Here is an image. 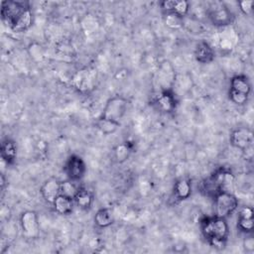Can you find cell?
<instances>
[{
	"instance_id": "obj_1",
	"label": "cell",
	"mask_w": 254,
	"mask_h": 254,
	"mask_svg": "<svg viewBox=\"0 0 254 254\" xmlns=\"http://www.w3.org/2000/svg\"><path fill=\"white\" fill-rule=\"evenodd\" d=\"M200 232L211 247L217 250L225 248L229 237V226L226 218L216 215L202 218Z\"/></svg>"
},
{
	"instance_id": "obj_2",
	"label": "cell",
	"mask_w": 254,
	"mask_h": 254,
	"mask_svg": "<svg viewBox=\"0 0 254 254\" xmlns=\"http://www.w3.org/2000/svg\"><path fill=\"white\" fill-rule=\"evenodd\" d=\"M234 181L235 177L231 171L225 168H219L203 182V190L206 194L213 197L220 191H230V188L233 186Z\"/></svg>"
},
{
	"instance_id": "obj_3",
	"label": "cell",
	"mask_w": 254,
	"mask_h": 254,
	"mask_svg": "<svg viewBox=\"0 0 254 254\" xmlns=\"http://www.w3.org/2000/svg\"><path fill=\"white\" fill-rule=\"evenodd\" d=\"M251 93V82L247 75L236 74L230 79L228 97L229 100L239 106L247 103Z\"/></svg>"
},
{
	"instance_id": "obj_4",
	"label": "cell",
	"mask_w": 254,
	"mask_h": 254,
	"mask_svg": "<svg viewBox=\"0 0 254 254\" xmlns=\"http://www.w3.org/2000/svg\"><path fill=\"white\" fill-rule=\"evenodd\" d=\"M238 198L230 191L223 190L213 196L214 215L227 218L238 208Z\"/></svg>"
},
{
	"instance_id": "obj_5",
	"label": "cell",
	"mask_w": 254,
	"mask_h": 254,
	"mask_svg": "<svg viewBox=\"0 0 254 254\" xmlns=\"http://www.w3.org/2000/svg\"><path fill=\"white\" fill-rule=\"evenodd\" d=\"M129 102L127 98L122 95H114L111 96L105 103L103 111L101 113V117L110 119L115 122H119L125 116L128 109Z\"/></svg>"
},
{
	"instance_id": "obj_6",
	"label": "cell",
	"mask_w": 254,
	"mask_h": 254,
	"mask_svg": "<svg viewBox=\"0 0 254 254\" xmlns=\"http://www.w3.org/2000/svg\"><path fill=\"white\" fill-rule=\"evenodd\" d=\"M63 171L66 177V180L78 183L85 177L87 167L84 160L80 156L71 154L66 158Z\"/></svg>"
},
{
	"instance_id": "obj_7",
	"label": "cell",
	"mask_w": 254,
	"mask_h": 254,
	"mask_svg": "<svg viewBox=\"0 0 254 254\" xmlns=\"http://www.w3.org/2000/svg\"><path fill=\"white\" fill-rule=\"evenodd\" d=\"M23 236L27 239H37L40 236V220L35 210H25L19 217Z\"/></svg>"
},
{
	"instance_id": "obj_8",
	"label": "cell",
	"mask_w": 254,
	"mask_h": 254,
	"mask_svg": "<svg viewBox=\"0 0 254 254\" xmlns=\"http://www.w3.org/2000/svg\"><path fill=\"white\" fill-rule=\"evenodd\" d=\"M210 23L215 27H226L235 21L233 12L223 3H215L207 11Z\"/></svg>"
},
{
	"instance_id": "obj_9",
	"label": "cell",
	"mask_w": 254,
	"mask_h": 254,
	"mask_svg": "<svg viewBox=\"0 0 254 254\" xmlns=\"http://www.w3.org/2000/svg\"><path fill=\"white\" fill-rule=\"evenodd\" d=\"M229 142L232 147L244 152L253 145V132L248 127H236L230 132Z\"/></svg>"
},
{
	"instance_id": "obj_10",
	"label": "cell",
	"mask_w": 254,
	"mask_h": 254,
	"mask_svg": "<svg viewBox=\"0 0 254 254\" xmlns=\"http://www.w3.org/2000/svg\"><path fill=\"white\" fill-rule=\"evenodd\" d=\"M153 104L162 112L172 113L178 106V100L172 89H163L156 94Z\"/></svg>"
},
{
	"instance_id": "obj_11",
	"label": "cell",
	"mask_w": 254,
	"mask_h": 254,
	"mask_svg": "<svg viewBox=\"0 0 254 254\" xmlns=\"http://www.w3.org/2000/svg\"><path fill=\"white\" fill-rule=\"evenodd\" d=\"M30 4L26 1H2L1 3V17L2 20L10 26V24L17 18V16Z\"/></svg>"
},
{
	"instance_id": "obj_12",
	"label": "cell",
	"mask_w": 254,
	"mask_h": 254,
	"mask_svg": "<svg viewBox=\"0 0 254 254\" xmlns=\"http://www.w3.org/2000/svg\"><path fill=\"white\" fill-rule=\"evenodd\" d=\"M61 188H62L61 180L55 177L49 178L43 183V185L40 188L41 196L47 203L52 204L56 199V197L61 193Z\"/></svg>"
},
{
	"instance_id": "obj_13",
	"label": "cell",
	"mask_w": 254,
	"mask_h": 254,
	"mask_svg": "<svg viewBox=\"0 0 254 254\" xmlns=\"http://www.w3.org/2000/svg\"><path fill=\"white\" fill-rule=\"evenodd\" d=\"M34 22V15L31 6H27L11 23L9 28L16 33H24L28 31Z\"/></svg>"
},
{
	"instance_id": "obj_14",
	"label": "cell",
	"mask_w": 254,
	"mask_h": 254,
	"mask_svg": "<svg viewBox=\"0 0 254 254\" xmlns=\"http://www.w3.org/2000/svg\"><path fill=\"white\" fill-rule=\"evenodd\" d=\"M94 82L95 74L92 70H89L88 68H82L78 70L72 78V83L74 87L81 92L90 89L93 86Z\"/></svg>"
},
{
	"instance_id": "obj_15",
	"label": "cell",
	"mask_w": 254,
	"mask_h": 254,
	"mask_svg": "<svg viewBox=\"0 0 254 254\" xmlns=\"http://www.w3.org/2000/svg\"><path fill=\"white\" fill-rule=\"evenodd\" d=\"M193 57L197 63L201 64H207L213 62L215 53L213 48L207 42L201 41L196 44L193 51Z\"/></svg>"
},
{
	"instance_id": "obj_16",
	"label": "cell",
	"mask_w": 254,
	"mask_h": 254,
	"mask_svg": "<svg viewBox=\"0 0 254 254\" xmlns=\"http://www.w3.org/2000/svg\"><path fill=\"white\" fill-rule=\"evenodd\" d=\"M0 155L1 159L7 165H13L16 162L18 155V147L16 142L10 138L2 140L0 147Z\"/></svg>"
},
{
	"instance_id": "obj_17",
	"label": "cell",
	"mask_w": 254,
	"mask_h": 254,
	"mask_svg": "<svg viewBox=\"0 0 254 254\" xmlns=\"http://www.w3.org/2000/svg\"><path fill=\"white\" fill-rule=\"evenodd\" d=\"M52 205H53V208L56 211V213L65 216V215L71 214L75 204H74L72 197L63 194V193H60L56 197V199L54 200Z\"/></svg>"
},
{
	"instance_id": "obj_18",
	"label": "cell",
	"mask_w": 254,
	"mask_h": 254,
	"mask_svg": "<svg viewBox=\"0 0 254 254\" xmlns=\"http://www.w3.org/2000/svg\"><path fill=\"white\" fill-rule=\"evenodd\" d=\"M160 5L163 12H174L184 18L190 10V3L185 0H165Z\"/></svg>"
},
{
	"instance_id": "obj_19",
	"label": "cell",
	"mask_w": 254,
	"mask_h": 254,
	"mask_svg": "<svg viewBox=\"0 0 254 254\" xmlns=\"http://www.w3.org/2000/svg\"><path fill=\"white\" fill-rule=\"evenodd\" d=\"M74 204L82 209V210H88L91 208L93 201H94V194L92 191L88 190L85 188L79 187L78 190L73 196Z\"/></svg>"
},
{
	"instance_id": "obj_20",
	"label": "cell",
	"mask_w": 254,
	"mask_h": 254,
	"mask_svg": "<svg viewBox=\"0 0 254 254\" xmlns=\"http://www.w3.org/2000/svg\"><path fill=\"white\" fill-rule=\"evenodd\" d=\"M191 183L188 179L181 178L177 180L174 184L173 193L177 200L188 199L191 194Z\"/></svg>"
},
{
	"instance_id": "obj_21",
	"label": "cell",
	"mask_w": 254,
	"mask_h": 254,
	"mask_svg": "<svg viewBox=\"0 0 254 254\" xmlns=\"http://www.w3.org/2000/svg\"><path fill=\"white\" fill-rule=\"evenodd\" d=\"M133 151H134V143L133 142L125 141V142L118 144L113 150V157H114L115 162L118 164H122V163L126 162L130 158Z\"/></svg>"
},
{
	"instance_id": "obj_22",
	"label": "cell",
	"mask_w": 254,
	"mask_h": 254,
	"mask_svg": "<svg viewBox=\"0 0 254 254\" xmlns=\"http://www.w3.org/2000/svg\"><path fill=\"white\" fill-rule=\"evenodd\" d=\"M94 224L98 228H107L112 225L114 222V217L112 210L108 207H101L99 208L93 217Z\"/></svg>"
},
{
	"instance_id": "obj_23",
	"label": "cell",
	"mask_w": 254,
	"mask_h": 254,
	"mask_svg": "<svg viewBox=\"0 0 254 254\" xmlns=\"http://www.w3.org/2000/svg\"><path fill=\"white\" fill-rule=\"evenodd\" d=\"M121 123L112 121L110 119L103 118L99 116L95 121V127L103 134V135H111L115 133L120 127Z\"/></svg>"
},
{
	"instance_id": "obj_24",
	"label": "cell",
	"mask_w": 254,
	"mask_h": 254,
	"mask_svg": "<svg viewBox=\"0 0 254 254\" xmlns=\"http://www.w3.org/2000/svg\"><path fill=\"white\" fill-rule=\"evenodd\" d=\"M163 22L170 30H180L185 25L184 17L174 12H163Z\"/></svg>"
},
{
	"instance_id": "obj_25",
	"label": "cell",
	"mask_w": 254,
	"mask_h": 254,
	"mask_svg": "<svg viewBox=\"0 0 254 254\" xmlns=\"http://www.w3.org/2000/svg\"><path fill=\"white\" fill-rule=\"evenodd\" d=\"M254 226V218H247V217H237V229L245 234L252 233Z\"/></svg>"
},
{
	"instance_id": "obj_26",
	"label": "cell",
	"mask_w": 254,
	"mask_h": 254,
	"mask_svg": "<svg viewBox=\"0 0 254 254\" xmlns=\"http://www.w3.org/2000/svg\"><path fill=\"white\" fill-rule=\"evenodd\" d=\"M76 183L71 182L69 180H65V181H62V188H61V193L65 194L67 196H70L73 198L74 194L76 193V191L78 190L79 187H77L75 185Z\"/></svg>"
},
{
	"instance_id": "obj_27",
	"label": "cell",
	"mask_w": 254,
	"mask_h": 254,
	"mask_svg": "<svg viewBox=\"0 0 254 254\" xmlns=\"http://www.w3.org/2000/svg\"><path fill=\"white\" fill-rule=\"evenodd\" d=\"M237 5H238L239 10L241 11L242 14H244L246 16L252 14L253 5H254L253 1H238Z\"/></svg>"
},
{
	"instance_id": "obj_28",
	"label": "cell",
	"mask_w": 254,
	"mask_h": 254,
	"mask_svg": "<svg viewBox=\"0 0 254 254\" xmlns=\"http://www.w3.org/2000/svg\"><path fill=\"white\" fill-rule=\"evenodd\" d=\"M251 234L252 233H247L243 240V248L248 253H252L254 251V239Z\"/></svg>"
},
{
	"instance_id": "obj_29",
	"label": "cell",
	"mask_w": 254,
	"mask_h": 254,
	"mask_svg": "<svg viewBox=\"0 0 254 254\" xmlns=\"http://www.w3.org/2000/svg\"><path fill=\"white\" fill-rule=\"evenodd\" d=\"M0 182H1V190H2V191H4V189H5V183H6V181H5V177H4V175H3V174H1Z\"/></svg>"
}]
</instances>
